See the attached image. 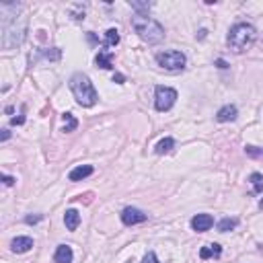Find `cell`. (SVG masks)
<instances>
[{"mask_svg":"<svg viewBox=\"0 0 263 263\" xmlns=\"http://www.w3.org/2000/svg\"><path fill=\"white\" fill-rule=\"evenodd\" d=\"M62 121H64V132H74L78 128V119L74 117L72 113H64L62 115Z\"/></svg>","mask_w":263,"mask_h":263,"instance_id":"cell-17","label":"cell"},{"mask_svg":"<svg viewBox=\"0 0 263 263\" xmlns=\"http://www.w3.org/2000/svg\"><path fill=\"white\" fill-rule=\"evenodd\" d=\"M173 148H175V140L173 138H163L161 142L154 146V152L156 154H167V152H171Z\"/></svg>","mask_w":263,"mask_h":263,"instance_id":"cell-15","label":"cell"},{"mask_svg":"<svg viewBox=\"0 0 263 263\" xmlns=\"http://www.w3.org/2000/svg\"><path fill=\"white\" fill-rule=\"evenodd\" d=\"M8 138H11V132H8V130H2V138H0V140L4 142V140H8Z\"/></svg>","mask_w":263,"mask_h":263,"instance_id":"cell-27","label":"cell"},{"mask_svg":"<svg viewBox=\"0 0 263 263\" xmlns=\"http://www.w3.org/2000/svg\"><path fill=\"white\" fill-rule=\"evenodd\" d=\"M2 181H4V185H15V177H8V175H2Z\"/></svg>","mask_w":263,"mask_h":263,"instance_id":"cell-25","label":"cell"},{"mask_svg":"<svg viewBox=\"0 0 263 263\" xmlns=\"http://www.w3.org/2000/svg\"><path fill=\"white\" fill-rule=\"evenodd\" d=\"M70 91H72V95H74V99H76V103H78L80 107H93L97 103V99H99V95H97L95 87H93L91 78L87 76V74H82V72L72 74V78H70Z\"/></svg>","mask_w":263,"mask_h":263,"instance_id":"cell-2","label":"cell"},{"mask_svg":"<svg viewBox=\"0 0 263 263\" xmlns=\"http://www.w3.org/2000/svg\"><path fill=\"white\" fill-rule=\"evenodd\" d=\"M255 37H257V31H255V27H253V25H249V23H237V25L230 27L226 41H228V48L234 54H243V52H247L251 45H253Z\"/></svg>","mask_w":263,"mask_h":263,"instance_id":"cell-3","label":"cell"},{"mask_svg":"<svg viewBox=\"0 0 263 263\" xmlns=\"http://www.w3.org/2000/svg\"><path fill=\"white\" fill-rule=\"evenodd\" d=\"M124 80H126L124 74H113V82H117V84H124Z\"/></svg>","mask_w":263,"mask_h":263,"instance_id":"cell-26","label":"cell"},{"mask_svg":"<svg viewBox=\"0 0 263 263\" xmlns=\"http://www.w3.org/2000/svg\"><path fill=\"white\" fill-rule=\"evenodd\" d=\"M259 208L263 210V197H261V200H259Z\"/></svg>","mask_w":263,"mask_h":263,"instance_id":"cell-29","label":"cell"},{"mask_svg":"<svg viewBox=\"0 0 263 263\" xmlns=\"http://www.w3.org/2000/svg\"><path fill=\"white\" fill-rule=\"evenodd\" d=\"M245 152L253 158H263V148H257V146H245Z\"/></svg>","mask_w":263,"mask_h":263,"instance_id":"cell-21","label":"cell"},{"mask_svg":"<svg viewBox=\"0 0 263 263\" xmlns=\"http://www.w3.org/2000/svg\"><path fill=\"white\" fill-rule=\"evenodd\" d=\"M95 64L99 66V68H105V70H111L113 68V54H111L109 50H99L97 58H95Z\"/></svg>","mask_w":263,"mask_h":263,"instance_id":"cell-8","label":"cell"},{"mask_svg":"<svg viewBox=\"0 0 263 263\" xmlns=\"http://www.w3.org/2000/svg\"><path fill=\"white\" fill-rule=\"evenodd\" d=\"M142 263H161V261H158V257H156L154 251H148L146 255H144V259H142Z\"/></svg>","mask_w":263,"mask_h":263,"instance_id":"cell-23","label":"cell"},{"mask_svg":"<svg viewBox=\"0 0 263 263\" xmlns=\"http://www.w3.org/2000/svg\"><path fill=\"white\" fill-rule=\"evenodd\" d=\"M93 169L91 165H80V167H74L72 171H70V175H68V179L70 181H82V179H87L89 175H93Z\"/></svg>","mask_w":263,"mask_h":263,"instance_id":"cell-9","label":"cell"},{"mask_svg":"<svg viewBox=\"0 0 263 263\" xmlns=\"http://www.w3.org/2000/svg\"><path fill=\"white\" fill-rule=\"evenodd\" d=\"M146 220H148V214H144L138 208H126L124 212H121V222H124L126 226H134V224L146 222Z\"/></svg>","mask_w":263,"mask_h":263,"instance_id":"cell-6","label":"cell"},{"mask_svg":"<svg viewBox=\"0 0 263 263\" xmlns=\"http://www.w3.org/2000/svg\"><path fill=\"white\" fill-rule=\"evenodd\" d=\"M64 224H66V228L68 230H76L78 228V224H80V214L78 210H66L64 214Z\"/></svg>","mask_w":263,"mask_h":263,"instance_id":"cell-13","label":"cell"},{"mask_svg":"<svg viewBox=\"0 0 263 263\" xmlns=\"http://www.w3.org/2000/svg\"><path fill=\"white\" fill-rule=\"evenodd\" d=\"M237 224H239L237 218H224V220L218 222V230H220V232H228V230H232V228H237Z\"/></svg>","mask_w":263,"mask_h":263,"instance_id":"cell-19","label":"cell"},{"mask_svg":"<svg viewBox=\"0 0 263 263\" xmlns=\"http://www.w3.org/2000/svg\"><path fill=\"white\" fill-rule=\"evenodd\" d=\"M222 253V247L220 245H208V247H202V251H200V257L202 259H210V257H218Z\"/></svg>","mask_w":263,"mask_h":263,"instance_id":"cell-16","label":"cell"},{"mask_svg":"<svg viewBox=\"0 0 263 263\" xmlns=\"http://www.w3.org/2000/svg\"><path fill=\"white\" fill-rule=\"evenodd\" d=\"M39 54L43 56L45 60H52V62H58V60L62 58V52H60L58 48H52L50 52H39Z\"/></svg>","mask_w":263,"mask_h":263,"instance_id":"cell-20","label":"cell"},{"mask_svg":"<svg viewBox=\"0 0 263 263\" xmlns=\"http://www.w3.org/2000/svg\"><path fill=\"white\" fill-rule=\"evenodd\" d=\"M117 43H119V31L111 27V29L105 31V43H103V48H105V50L107 48H115Z\"/></svg>","mask_w":263,"mask_h":263,"instance_id":"cell-14","label":"cell"},{"mask_svg":"<svg viewBox=\"0 0 263 263\" xmlns=\"http://www.w3.org/2000/svg\"><path fill=\"white\" fill-rule=\"evenodd\" d=\"M177 101V91L171 87H156L154 91V107L156 111H169Z\"/></svg>","mask_w":263,"mask_h":263,"instance_id":"cell-5","label":"cell"},{"mask_svg":"<svg viewBox=\"0 0 263 263\" xmlns=\"http://www.w3.org/2000/svg\"><path fill=\"white\" fill-rule=\"evenodd\" d=\"M237 115H239L237 107H234V105H224L222 109H218V113H216V119L224 124V121H234V119H237Z\"/></svg>","mask_w":263,"mask_h":263,"instance_id":"cell-12","label":"cell"},{"mask_svg":"<svg viewBox=\"0 0 263 263\" xmlns=\"http://www.w3.org/2000/svg\"><path fill=\"white\" fill-rule=\"evenodd\" d=\"M156 62H158L161 68H165L169 72H177V70H183L185 68L187 58H185V54L179 52V50H169V52L156 54Z\"/></svg>","mask_w":263,"mask_h":263,"instance_id":"cell-4","label":"cell"},{"mask_svg":"<svg viewBox=\"0 0 263 263\" xmlns=\"http://www.w3.org/2000/svg\"><path fill=\"white\" fill-rule=\"evenodd\" d=\"M214 226V218L210 214H197L191 218V228L195 232H206V230H210Z\"/></svg>","mask_w":263,"mask_h":263,"instance_id":"cell-7","label":"cell"},{"mask_svg":"<svg viewBox=\"0 0 263 263\" xmlns=\"http://www.w3.org/2000/svg\"><path fill=\"white\" fill-rule=\"evenodd\" d=\"M130 6L136 8V11H150V6H152V4H150V2H136V0H132Z\"/></svg>","mask_w":263,"mask_h":263,"instance_id":"cell-22","label":"cell"},{"mask_svg":"<svg viewBox=\"0 0 263 263\" xmlns=\"http://www.w3.org/2000/svg\"><path fill=\"white\" fill-rule=\"evenodd\" d=\"M216 64H218V68H222V70H224V68H228V64L224 62V60H218V62H216Z\"/></svg>","mask_w":263,"mask_h":263,"instance_id":"cell-28","label":"cell"},{"mask_svg":"<svg viewBox=\"0 0 263 263\" xmlns=\"http://www.w3.org/2000/svg\"><path fill=\"white\" fill-rule=\"evenodd\" d=\"M132 27H134L140 39L146 43H161L165 39V27L148 15H140V13L134 15L132 17Z\"/></svg>","mask_w":263,"mask_h":263,"instance_id":"cell-1","label":"cell"},{"mask_svg":"<svg viewBox=\"0 0 263 263\" xmlns=\"http://www.w3.org/2000/svg\"><path fill=\"white\" fill-rule=\"evenodd\" d=\"M249 181L253 185V191H255V193H263V175L261 173H251Z\"/></svg>","mask_w":263,"mask_h":263,"instance_id":"cell-18","label":"cell"},{"mask_svg":"<svg viewBox=\"0 0 263 263\" xmlns=\"http://www.w3.org/2000/svg\"><path fill=\"white\" fill-rule=\"evenodd\" d=\"M72 247L68 245H60L54 253V261L56 263H72Z\"/></svg>","mask_w":263,"mask_h":263,"instance_id":"cell-11","label":"cell"},{"mask_svg":"<svg viewBox=\"0 0 263 263\" xmlns=\"http://www.w3.org/2000/svg\"><path fill=\"white\" fill-rule=\"evenodd\" d=\"M31 247H33V239L31 237H17L11 243V249L15 253H27V251H31Z\"/></svg>","mask_w":263,"mask_h":263,"instance_id":"cell-10","label":"cell"},{"mask_svg":"<svg viewBox=\"0 0 263 263\" xmlns=\"http://www.w3.org/2000/svg\"><path fill=\"white\" fill-rule=\"evenodd\" d=\"M39 220H41V216H27V218H25L27 224H37Z\"/></svg>","mask_w":263,"mask_h":263,"instance_id":"cell-24","label":"cell"}]
</instances>
